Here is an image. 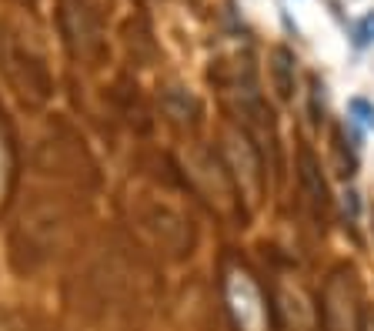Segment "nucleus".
<instances>
[{"label": "nucleus", "instance_id": "obj_1", "mask_svg": "<svg viewBox=\"0 0 374 331\" xmlns=\"http://www.w3.org/2000/svg\"><path fill=\"white\" fill-rule=\"evenodd\" d=\"M228 305H231L234 321H237L244 331H261V325H265L261 291H257V285H254L244 271L228 278Z\"/></svg>", "mask_w": 374, "mask_h": 331}, {"label": "nucleus", "instance_id": "obj_2", "mask_svg": "<svg viewBox=\"0 0 374 331\" xmlns=\"http://www.w3.org/2000/svg\"><path fill=\"white\" fill-rule=\"evenodd\" d=\"M60 21L74 54H87L90 47H97V17L87 0H60Z\"/></svg>", "mask_w": 374, "mask_h": 331}, {"label": "nucleus", "instance_id": "obj_3", "mask_svg": "<svg viewBox=\"0 0 374 331\" xmlns=\"http://www.w3.org/2000/svg\"><path fill=\"white\" fill-rule=\"evenodd\" d=\"M271 70H274V88H277V94L287 100L291 94H294V57H291V51L277 47Z\"/></svg>", "mask_w": 374, "mask_h": 331}, {"label": "nucleus", "instance_id": "obj_4", "mask_svg": "<svg viewBox=\"0 0 374 331\" xmlns=\"http://www.w3.org/2000/svg\"><path fill=\"white\" fill-rule=\"evenodd\" d=\"M301 177H304V184H308L314 204L328 208V184H324V177H321V171H318V161H314L308 151L301 154Z\"/></svg>", "mask_w": 374, "mask_h": 331}, {"label": "nucleus", "instance_id": "obj_5", "mask_svg": "<svg viewBox=\"0 0 374 331\" xmlns=\"http://www.w3.org/2000/svg\"><path fill=\"white\" fill-rule=\"evenodd\" d=\"M348 114H351L358 124H364L368 131H374V104L368 98H351L348 100Z\"/></svg>", "mask_w": 374, "mask_h": 331}, {"label": "nucleus", "instance_id": "obj_6", "mask_svg": "<svg viewBox=\"0 0 374 331\" xmlns=\"http://www.w3.org/2000/svg\"><path fill=\"white\" fill-rule=\"evenodd\" d=\"M354 44L358 47L374 44V14H364L361 21H358V27H354Z\"/></svg>", "mask_w": 374, "mask_h": 331}, {"label": "nucleus", "instance_id": "obj_7", "mask_svg": "<svg viewBox=\"0 0 374 331\" xmlns=\"http://www.w3.org/2000/svg\"><path fill=\"white\" fill-rule=\"evenodd\" d=\"M358 208H361V204H358V191H348V194H344V211H348V214H358Z\"/></svg>", "mask_w": 374, "mask_h": 331}]
</instances>
